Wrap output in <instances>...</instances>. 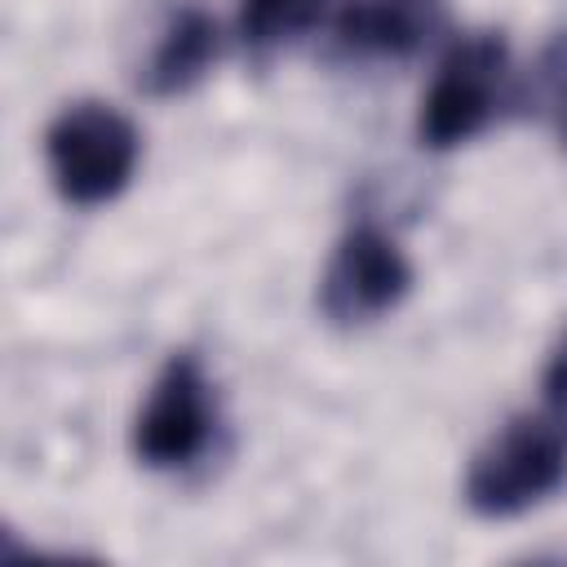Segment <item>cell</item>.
Instances as JSON below:
<instances>
[{"instance_id":"cell-1","label":"cell","mask_w":567,"mask_h":567,"mask_svg":"<svg viewBox=\"0 0 567 567\" xmlns=\"http://www.w3.org/2000/svg\"><path fill=\"white\" fill-rule=\"evenodd\" d=\"M567 483V412L527 408L501 421L465 465V505L478 518H518Z\"/></svg>"},{"instance_id":"cell-2","label":"cell","mask_w":567,"mask_h":567,"mask_svg":"<svg viewBox=\"0 0 567 567\" xmlns=\"http://www.w3.org/2000/svg\"><path fill=\"white\" fill-rule=\"evenodd\" d=\"M142 159L137 124L97 97L66 102L44 128V164L53 190L71 208H97L128 190Z\"/></svg>"},{"instance_id":"cell-3","label":"cell","mask_w":567,"mask_h":567,"mask_svg":"<svg viewBox=\"0 0 567 567\" xmlns=\"http://www.w3.org/2000/svg\"><path fill=\"white\" fill-rule=\"evenodd\" d=\"M509 97V44L501 31L461 35L434 66V80L416 111V142L425 151H452L474 142Z\"/></svg>"},{"instance_id":"cell-4","label":"cell","mask_w":567,"mask_h":567,"mask_svg":"<svg viewBox=\"0 0 567 567\" xmlns=\"http://www.w3.org/2000/svg\"><path fill=\"white\" fill-rule=\"evenodd\" d=\"M217 439V385L208 381V368L195 350H173L155 381L146 385V399L137 403V416L128 425V447L142 470L173 474L195 465Z\"/></svg>"},{"instance_id":"cell-5","label":"cell","mask_w":567,"mask_h":567,"mask_svg":"<svg viewBox=\"0 0 567 567\" xmlns=\"http://www.w3.org/2000/svg\"><path fill=\"white\" fill-rule=\"evenodd\" d=\"M408 292H412V261L399 248V239L372 221H359L332 244L319 270L315 306L332 328L354 332L394 315Z\"/></svg>"},{"instance_id":"cell-6","label":"cell","mask_w":567,"mask_h":567,"mask_svg":"<svg viewBox=\"0 0 567 567\" xmlns=\"http://www.w3.org/2000/svg\"><path fill=\"white\" fill-rule=\"evenodd\" d=\"M447 22L443 0H341L337 44L363 62H403Z\"/></svg>"},{"instance_id":"cell-7","label":"cell","mask_w":567,"mask_h":567,"mask_svg":"<svg viewBox=\"0 0 567 567\" xmlns=\"http://www.w3.org/2000/svg\"><path fill=\"white\" fill-rule=\"evenodd\" d=\"M217 53H221V31L213 13L199 4H177L159 22L155 44L137 71V84L151 97H182L213 71Z\"/></svg>"},{"instance_id":"cell-8","label":"cell","mask_w":567,"mask_h":567,"mask_svg":"<svg viewBox=\"0 0 567 567\" xmlns=\"http://www.w3.org/2000/svg\"><path fill=\"white\" fill-rule=\"evenodd\" d=\"M332 0H239V35L257 58H270L310 35Z\"/></svg>"},{"instance_id":"cell-9","label":"cell","mask_w":567,"mask_h":567,"mask_svg":"<svg viewBox=\"0 0 567 567\" xmlns=\"http://www.w3.org/2000/svg\"><path fill=\"white\" fill-rule=\"evenodd\" d=\"M540 403L567 412V328L558 332V341H554V350H549V359H545V372H540Z\"/></svg>"},{"instance_id":"cell-10","label":"cell","mask_w":567,"mask_h":567,"mask_svg":"<svg viewBox=\"0 0 567 567\" xmlns=\"http://www.w3.org/2000/svg\"><path fill=\"white\" fill-rule=\"evenodd\" d=\"M549 80H554V128H558V142L567 146V44L554 49Z\"/></svg>"}]
</instances>
